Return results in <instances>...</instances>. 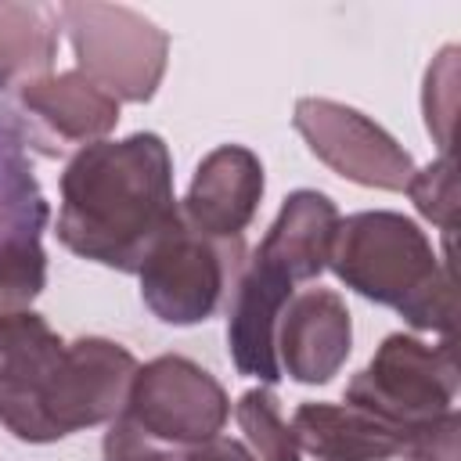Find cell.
I'll list each match as a JSON object with an SVG mask.
<instances>
[{
  "mask_svg": "<svg viewBox=\"0 0 461 461\" xmlns=\"http://www.w3.org/2000/svg\"><path fill=\"white\" fill-rule=\"evenodd\" d=\"M176 220L173 158L158 133L97 140L65 162L54 234L79 259L137 274Z\"/></svg>",
  "mask_w": 461,
  "mask_h": 461,
  "instance_id": "obj_1",
  "label": "cell"
},
{
  "mask_svg": "<svg viewBox=\"0 0 461 461\" xmlns=\"http://www.w3.org/2000/svg\"><path fill=\"white\" fill-rule=\"evenodd\" d=\"M328 267L346 288L393 306L411 328L454 339L457 281L450 249L436 256L425 230L403 212L367 209L339 220Z\"/></svg>",
  "mask_w": 461,
  "mask_h": 461,
  "instance_id": "obj_2",
  "label": "cell"
},
{
  "mask_svg": "<svg viewBox=\"0 0 461 461\" xmlns=\"http://www.w3.org/2000/svg\"><path fill=\"white\" fill-rule=\"evenodd\" d=\"M137 357L101 335L65 342V353L43 378V385L14 411L0 414V425L22 443H58L79 429L112 421L130 396Z\"/></svg>",
  "mask_w": 461,
  "mask_h": 461,
  "instance_id": "obj_3",
  "label": "cell"
},
{
  "mask_svg": "<svg viewBox=\"0 0 461 461\" xmlns=\"http://www.w3.org/2000/svg\"><path fill=\"white\" fill-rule=\"evenodd\" d=\"M76 68L115 101L148 104L169 65V36L133 7L101 0L58 4Z\"/></svg>",
  "mask_w": 461,
  "mask_h": 461,
  "instance_id": "obj_4",
  "label": "cell"
},
{
  "mask_svg": "<svg viewBox=\"0 0 461 461\" xmlns=\"http://www.w3.org/2000/svg\"><path fill=\"white\" fill-rule=\"evenodd\" d=\"M245 270V241H216L184 216L151 245L137 277L140 299L162 324H202L223 310Z\"/></svg>",
  "mask_w": 461,
  "mask_h": 461,
  "instance_id": "obj_5",
  "label": "cell"
},
{
  "mask_svg": "<svg viewBox=\"0 0 461 461\" xmlns=\"http://www.w3.org/2000/svg\"><path fill=\"white\" fill-rule=\"evenodd\" d=\"M457 396V357L454 339L429 346L414 335H385L364 371L346 385V403L375 414L385 425L418 432L439 414L454 411Z\"/></svg>",
  "mask_w": 461,
  "mask_h": 461,
  "instance_id": "obj_6",
  "label": "cell"
},
{
  "mask_svg": "<svg viewBox=\"0 0 461 461\" xmlns=\"http://www.w3.org/2000/svg\"><path fill=\"white\" fill-rule=\"evenodd\" d=\"M119 414H126L155 443L187 454L223 432L230 400L202 364L180 353H162L137 367Z\"/></svg>",
  "mask_w": 461,
  "mask_h": 461,
  "instance_id": "obj_7",
  "label": "cell"
},
{
  "mask_svg": "<svg viewBox=\"0 0 461 461\" xmlns=\"http://www.w3.org/2000/svg\"><path fill=\"white\" fill-rule=\"evenodd\" d=\"M292 122L331 173L375 191H407L414 176L411 151L364 112L328 97H299Z\"/></svg>",
  "mask_w": 461,
  "mask_h": 461,
  "instance_id": "obj_8",
  "label": "cell"
},
{
  "mask_svg": "<svg viewBox=\"0 0 461 461\" xmlns=\"http://www.w3.org/2000/svg\"><path fill=\"white\" fill-rule=\"evenodd\" d=\"M4 108L22 137V144L47 158L61 155L65 148L97 144L108 140V133L119 122V101L108 97L101 86H94L79 68L50 72L43 79H32L18 86L11 97H4Z\"/></svg>",
  "mask_w": 461,
  "mask_h": 461,
  "instance_id": "obj_9",
  "label": "cell"
},
{
  "mask_svg": "<svg viewBox=\"0 0 461 461\" xmlns=\"http://www.w3.org/2000/svg\"><path fill=\"white\" fill-rule=\"evenodd\" d=\"M263 202V162L245 144L212 148L180 202V216L191 230L216 241H241Z\"/></svg>",
  "mask_w": 461,
  "mask_h": 461,
  "instance_id": "obj_10",
  "label": "cell"
},
{
  "mask_svg": "<svg viewBox=\"0 0 461 461\" xmlns=\"http://www.w3.org/2000/svg\"><path fill=\"white\" fill-rule=\"evenodd\" d=\"M277 364L299 385H328L353 346V321L339 292L310 288L288 299L277 321Z\"/></svg>",
  "mask_w": 461,
  "mask_h": 461,
  "instance_id": "obj_11",
  "label": "cell"
},
{
  "mask_svg": "<svg viewBox=\"0 0 461 461\" xmlns=\"http://www.w3.org/2000/svg\"><path fill=\"white\" fill-rule=\"evenodd\" d=\"M295 295L292 277L274 267L270 259L256 256L245 259V270L234 285V295L227 303V349L241 375L259 378L263 385H274L281 378L277 364V321L288 299Z\"/></svg>",
  "mask_w": 461,
  "mask_h": 461,
  "instance_id": "obj_12",
  "label": "cell"
},
{
  "mask_svg": "<svg viewBox=\"0 0 461 461\" xmlns=\"http://www.w3.org/2000/svg\"><path fill=\"white\" fill-rule=\"evenodd\" d=\"M292 432L299 450L317 461H393L403 457L414 439L353 403H299Z\"/></svg>",
  "mask_w": 461,
  "mask_h": 461,
  "instance_id": "obj_13",
  "label": "cell"
},
{
  "mask_svg": "<svg viewBox=\"0 0 461 461\" xmlns=\"http://www.w3.org/2000/svg\"><path fill=\"white\" fill-rule=\"evenodd\" d=\"M339 209L328 194L321 191H292L267 238L259 241L256 256L270 259L274 267H281L292 285L299 281H317L324 270H328V256H331V245H335V230H339Z\"/></svg>",
  "mask_w": 461,
  "mask_h": 461,
  "instance_id": "obj_14",
  "label": "cell"
},
{
  "mask_svg": "<svg viewBox=\"0 0 461 461\" xmlns=\"http://www.w3.org/2000/svg\"><path fill=\"white\" fill-rule=\"evenodd\" d=\"M47 220L50 205L32 173L29 148L22 144L0 101V259L43 245L40 238L47 230Z\"/></svg>",
  "mask_w": 461,
  "mask_h": 461,
  "instance_id": "obj_15",
  "label": "cell"
},
{
  "mask_svg": "<svg viewBox=\"0 0 461 461\" xmlns=\"http://www.w3.org/2000/svg\"><path fill=\"white\" fill-rule=\"evenodd\" d=\"M61 11L43 0H0V94L50 76Z\"/></svg>",
  "mask_w": 461,
  "mask_h": 461,
  "instance_id": "obj_16",
  "label": "cell"
},
{
  "mask_svg": "<svg viewBox=\"0 0 461 461\" xmlns=\"http://www.w3.org/2000/svg\"><path fill=\"white\" fill-rule=\"evenodd\" d=\"M65 339L32 310L0 313V414L22 407L50 375Z\"/></svg>",
  "mask_w": 461,
  "mask_h": 461,
  "instance_id": "obj_17",
  "label": "cell"
},
{
  "mask_svg": "<svg viewBox=\"0 0 461 461\" xmlns=\"http://www.w3.org/2000/svg\"><path fill=\"white\" fill-rule=\"evenodd\" d=\"M234 418H238L245 439L256 447V454L263 461H303V450L295 443L292 421H285L281 400L274 396L270 385L241 393V400L234 407Z\"/></svg>",
  "mask_w": 461,
  "mask_h": 461,
  "instance_id": "obj_18",
  "label": "cell"
},
{
  "mask_svg": "<svg viewBox=\"0 0 461 461\" xmlns=\"http://www.w3.org/2000/svg\"><path fill=\"white\" fill-rule=\"evenodd\" d=\"M421 112H425V130L432 133L439 155H450L454 148V115H457V47H443L429 72H425V90H421Z\"/></svg>",
  "mask_w": 461,
  "mask_h": 461,
  "instance_id": "obj_19",
  "label": "cell"
},
{
  "mask_svg": "<svg viewBox=\"0 0 461 461\" xmlns=\"http://www.w3.org/2000/svg\"><path fill=\"white\" fill-rule=\"evenodd\" d=\"M407 194L414 202V209L432 220L443 238H454L457 230V176H454V155H439L436 162H429L425 169H414Z\"/></svg>",
  "mask_w": 461,
  "mask_h": 461,
  "instance_id": "obj_20",
  "label": "cell"
},
{
  "mask_svg": "<svg viewBox=\"0 0 461 461\" xmlns=\"http://www.w3.org/2000/svg\"><path fill=\"white\" fill-rule=\"evenodd\" d=\"M47 285V252L43 245L0 259V313L29 310Z\"/></svg>",
  "mask_w": 461,
  "mask_h": 461,
  "instance_id": "obj_21",
  "label": "cell"
},
{
  "mask_svg": "<svg viewBox=\"0 0 461 461\" xmlns=\"http://www.w3.org/2000/svg\"><path fill=\"white\" fill-rule=\"evenodd\" d=\"M101 454H104V461H184L187 457L184 450H173V447L144 436L126 414H115L108 421Z\"/></svg>",
  "mask_w": 461,
  "mask_h": 461,
  "instance_id": "obj_22",
  "label": "cell"
},
{
  "mask_svg": "<svg viewBox=\"0 0 461 461\" xmlns=\"http://www.w3.org/2000/svg\"><path fill=\"white\" fill-rule=\"evenodd\" d=\"M184 461H256V457L249 454V447H245V443L227 439V436H216V439H209V443H202V447L187 450V457H184Z\"/></svg>",
  "mask_w": 461,
  "mask_h": 461,
  "instance_id": "obj_23",
  "label": "cell"
}]
</instances>
